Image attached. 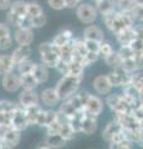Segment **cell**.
I'll return each instance as SVG.
<instances>
[{
  "label": "cell",
  "instance_id": "cell-1",
  "mask_svg": "<svg viewBox=\"0 0 143 149\" xmlns=\"http://www.w3.org/2000/svg\"><path fill=\"white\" fill-rule=\"evenodd\" d=\"M84 80V77H77V76H71V74H65L57 81L56 91L59 92L60 97L62 101L68 100L71 96H73L75 93L80 90L81 82Z\"/></svg>",
  "mask_w": 143,
  "mask_h": 149
},
{
  "label": "cell",
  "instance_id": "cell-2",
  "mask_svg": "<svg viewBox=\"0 0 143 149\" xmlns=\"http://www.w3.org/2000/svg\"><path fill=\"white\" fill-rule=\"evenodd\" d=\"M75 13H76L77 19L85 25L95 24V21L97 20V17L100 15L93 4L85 3V1H81L78 4V6L75 9Z\"/></svg>",
  "mask_w": 143,
  "mask_h": 149
},
{
  "label": "cell",
  "instance_id": "cell-3",
  "mask_svg": "<svg viewBox=\"0 0 143 149\" xmlns=\"http://www.w3.org/2000/svg\"><path fill=\"white\" fill-rule=\"evenodd\" d=\"M61 102H62V100L55 87L44 88V90L40 92V103L43 104V107H45V108H55V107H59V104L61 103Z\"/></svg>",
  "mask_w": 143,
  "mask_h": 149
},
{
  "label": "cell",
  "instance_id": "cell-4",
  "mask_svg": "<svg viewBox=\"0 0 143 149\" xmlns=\"http://www.w3.org/2000/svg\"><path fill=\"white\" fill-rule=\"evenodd\" d=\"M1 87L8 93H17L21 91V80L20 74L16 71L6 73L1 76Z\"/></svg>",
  "mask_w": 143,
  "mask_h": 149
},
{
  "label": "cell",
  "instance_id": "cell-5",
  "mask_svg": "<svg viewBox=\"0 0 143 149\" xmlns=\"http://www.w3.org/2000/svg\"><path fill=\"white\" fill-rule=\"evenodd\" d=\"M11 125L15 129L24 132L30 127L29 120L26 118V112L25 108L21 107L20 104H17V107L11 112Z\"/></svg>",
  "mask_w": 143,
  "mask_h": 149
},
{
  "label": "cell",
  "instance_id": "cell-6",
  "mask_svg": "<svg viewBox=\"0 0 143 149\" xmlns=\"http://www.w3.org/2000/svg\"><path fill=\"white\" fill-rule=\"evenodd\" d=\"M92 87H93V91L96 92V95H98L101 97H106L111 92H113V86L111 85L107 74H98V76H96L93 78V81H92Z\"/></svg>",
  "mask_w": 143,
  "mask_h": 149
},
{
  "label": "cell",
  "instance_id": "cell-7",
  "mask_svg": "<svg viewBox=\"0 0 143 149\" xmlns=\"http://www.w3.org/2000/svg\"><path fill=\"white\" fill-rule=\"evenodd\" d=\"M34 29H31L30 26H21L16 27L14 31V40H15L16 45L20 46H30L34 42Z\"/></svg>",
  "mask_w": 143,
  "mask_h": 149
},
{
  "label": "cell",
  "instance_id": "cell-8",
  "mask_svg": "<svg viewBox=\"0 0 143 149\" xmlns=\"http://www.w3.org/2000/svg\"><path fill=\"white\" fill-rule=\"evenodd\" d=\"M103 109H105V101L101 98V96L91 93L89 101H87V103L84 107V111L86 113L95 116V117H100L102 114Z\"/></svg>",
  "mask_w": 143,
  "mask_h": 149
},
{
  "label": "cell",
  "instance_id": "cell-9",
  "mask_svg": "<svg viewBox=\"0 0 143 149\" xmlns=\"http://www.w3.org/2000/svg\"><path fill=\"white\" fill-rule=\"evenodd\" d=\"M17 103L21 107H30L34 104H39L40 103V93L36 92V90H22L19 92L17 96Z\"/></svg>",
  "mask_w": 143,
  "mask_h": 149
},
{
  "label": "cell",
  "instance_id": "cell-10",
  "mask_svg": "<svg viewBox=\"0 0 143 149\" xmlns=\"http://www.w3.org/2000/svg\"><path fill=\"white\" fill-rule=\"evenodd\" d=\"M21 133L20 130L11 127L8 130V133L0 139V149H11L15 148L21 141Z\"/></svg>",
  "mask_w": 143,
  "mask_h": 149
},
{
  "label": "cell",
  "instance_id": "cell-11",
  "mask_svg": "<svg viewBox=\"0 0 143 149\" xmlns=\"http://www.w3.org/2000/svg\"><path fill=\"white\" fill-rule=\"evenodd\" d=\"M41 146H36V148H45V149H57L63 148L67 144V142L63 139L60 134H46Z\"/></svg>",
  "mask_w": 143,
  "mask_h": 149
},
{
  "label": "cell",
  "instance_id": "cell-12",
  "mask_svg": "<svg viewBox=\"0 0 143 149\" xmlns=\"http://www.w3.org/2000/svg\"><path fill=\"white\" fill-rule=\"evenodd\" d=\"M98 117H95L92 114H89L85 112L84 117H82V122H81V133L86 134V136H92L98 127Z\"/></svg>",
  "mask_w": 143,
  "mask_h": 149
},
{
  "label": "cell",
  "instance_id": "cell-13",
  "mask_svg": "<svg viewBox=\"0 0 143 149\" xmlns=\"http://www.w3.org/2000/svg\"><path fill=\"white\" fill-rule=\"evenodd\" d=\"M82 37L85 40H95L98 42H102L105 40V32L100 26L91 24L85 27L84 32H82Z\"/></svg>",
  "mask_w": 143,
  "mask_h": 149
},
{
  "label": "cell",
  "instance_id": "cell-14",
  "mask_svg": "<svg viewBox=\"0 0 143 149\" xmlns=\"http://www.w3.org/2000/svg\"><path fill=\"white\" fill-rule=\"evenodd\" d=\"M116 37V41L118 42L119 46H123V45H131L133 41L136 40V31H135V27H127V29L122 30L121 32H118L117 35H114Z\"/></svg>",
  "mask_w": 143,
  "mask_h": 149
},
{
  "label": "cell",
  "instance_id": "cell-15",
  "mask_svg": "<svg viewBox=\"0 0 143 149\" xmlns=\"http://www.w3.org/2000/svg\"><path fill=\"white\" fill-rule=\"evenodd\" d=\"M122 129H123L122 125L119 124L116 119H112V120H110V122L106 124V127L103 128L102 134H101V136H102V139L105 142L110 143L114 134H116L117 132H119V130H122Z\"/></svg>",
  "mask_w": 143,
  "mask_h": 149
},
{
  "label": "cell",
  "instance_id": "cell-16",
  "mask_svg": "<svg viewBox=\"0 0 143 149\" xmlns=\"http://www.w3.org/2000/svg\"><path fill=\"white\" fill-rule=\"evenodd\" d=\"M31 47L30 46H20L17 45V47L11 52V57L14 60V62L16 63V66L20 62L25 61L27 58H31Z\"/></svg>",
  "mask_w": 143,
  "mask_h": 149
},
{
  "label": "cell",
  "instance_id": "cell-17",
  "mask_svg": "<svg viewBox=\"0 0 143 149\" xmlns=\"http://www.w3.org/2000/svg\"><path fill=\"white\" fill-rule=\"evenodd\" d=\"M59 60H60V54H59L57 47H55V46H54L52 51L40 55V62L44 63L45 66H47L49 68H55L56 67Z\"/></svg>",
  "mask_w": 143,
  "mask_h": 149
},
{
  "label": "cell",
  "instance_id": "cell-18",
  "mask_svg": "<svg viewBox=\"0 0 143 149\" xmlns=\"http://www.w3.org/2000/svg\"><path fill=\"white\" fill-rule=\"evenodd\" d=\"M33 74L35 76L36 81H38L40 85H43V83L49 81V78H50V68L47 66H45L44 63L36 62L35 67L33 70Z\"/></svg>",
  "mask_w": 143,
  "mask_h": 149
},
{
  "label": "cell",
  "instance_id": "cell-19",
  "mask_svg": "<svg viewBox=\"0 0 143 149\" xmlns=\"http://www.w3.org/2000/svg\"><path fill=\"white\" fill-rule=\"evenodd\" d=\"M16 70V63L10 55H1L0 54V76H4L6 73H10Z\"/></svg>",
  "mask_w": 143,
  "mask_h": 149
},
{
  "label": "cell",
  "instance_id": "cell-20",
  "mask_svg": "<svg viewBox=\"0 0 143 149\" xmlns=\"http://www.w3.org/2000/svg\"><path fill=\"white\" fill-rule=\"evenodd\" d=\"M73 32L71 30H68V29H65V30H62V31H60L59 34H56L54 36V39L51 40V42L52 45L55 46V47H61V46H63L65 44H67L68 41H71L73 39Z\"/></svg>",
  "mask_w": 143,
  "mask_h": 149
},
{
  "label": "cell",
  "instance_id": "cell-21",
  "mask_svg": "<svg viewBox=\"0 0 143 149\" xmlns=\"http://www.w3.org/2000/svg\"><path fill=\"white\" fill-rule=\"evenodd\" d=\"M6 24L13 26L14 29L21 27V26H27V17L20 16L17 14L13 13L11 10H8L6 11Z\"/></svg>",
  "mask_w": 143,
  "mask_h": 149
},
{
  "label": "cell",
  "instance_id": "cell-22",
  "mask_svg": "<svg viewBox=\"0 0 143 149\" xmlns=\"http://www.w3.org/2000/svg\"><path fill=\"white\" fill-rule=\"evenodd\" d=\"M43 108H44V107H43V104H41V103L26 107V108H25L26 118H27V120H29L30 125H36V120H38V117H39L40 112L43 111Z\"/></svg>",
  "mask_w": 143,
  "mask_h": 149
},
{
  "label": "cell",
  "instance_id": "cell-23",
  "mask_svg": "<svg viewBox=\"0 0 143 149\" xmlns=\"http://www.w3.org/2000/svg\"><path fill=\"white\" fill-rule=\"evenodd\" d=\"M95 6L100 15H105L107 13L116 10V0H98Z\"/></svg>",
  "mask_w": 143,
  "mask_h": 149
},
{
  "label": "cell",
  "instance_id": "cell-24",
  "mask_svg": "<svg viewBox=\"0 0 143 149\" xmlns=\"http://www.w3.org/2000/svg\"><path fill=\"white\" fill-rule=\"evenodd\" d=\"M20 80H21V87L24 88V90H36V87L40 85V83L36 81V78L33 74V72L20 74Z\"/></svg>",
  "mask_w": 143,
  "mask_h": 149
},
{
  "label": "cell",
  "instance_id": "cell-25",
  "mask_svg": "<svg viewBox=\"0 0 143 149\" xmlns=\"http://www.w3.org/2000/svg\"><path fill=\"white\" fill-rule=\"evenodd\" d=\"M59 134L61 136L66 142H71L73 138L76 137V130L72 128V125L70 122H65L61 124V128H60Z\"/></svg>",
  "mask_w": 143,
  "mask_h": 149
},
{
  "label": "cell",
  "instance_id": "cell-26",
  "mask_svg": "<svg viewBox=\"0 0 143 149\" xmlns=\"http://www.w3.org/2000/svg\"><path fill=\"white\" fill-rule=\"evenodd\" d=\"M57 111L59 112H61L62 114H65L66 117L68 118V119H71L73 116H75L76 113H77V109L75 108V107H73L70 102H68L67 100H65V101H62L61 103L59 104V108H57Z\"/></svg>",
  "mask_w": 143,
  "mask_h": 149
},
{
  "label": "cell",
  "instance_id": "cell-27",
  "mask_svg": "<svg viewBox=\"0 0 143 149\" xmlns=\"http://www.w3.org/2000/svg\"><path fill=\"white\" fill-rule=\"evenodd\" d=\"M46 22H47V17H46L45 13L40 14L38 16L27 19V26H30L31 29H41L46 25Z\"/></svg>",
  "mask_w": 143,
  "mask_h": 149
},
{
  "label": "cell",
  "instance_id": "cell-28",
  "mask_svg": "<svg viewBox=\"0 0 143 149\" xmlns=\"http://www.w3.org/2000/svg\"><path fill=\"white\" fill-rule=\"evenodd\" d=\"M43 13H44V9L39 3H36V1H29L27 3V9H26V17L27 19L38 16Z\"/></svg>",
  "mask_w": 143,
  "mask_h": 149
},
{
  "label": "cell",
  "instance_id": "cell-29",
  "mask_svg": "<svg viewBox=\"0 0 143 149\" xmlns=\"http://www.w3.org/2000/svg\"><path fill=\"white\" fill-rule=\"evenodd\" d=\"M35 61H33L31 58H27L25 61L20 62L19 65L16 66V70L15 71L19 73V74H24V73H31L33 72V70L35 67Z\"/></svg>",
  "mask_w": 143,
  "mask_h": 149
},
{
  "label": "cell",
  "instance_id": "cell-30",
  "mask_svg": "<svg viewBox=\"0 0 143 149\" xmlns=\"http://www.w3.org/2000/svg\"><path fill=\"white\" fill-rule=\"evenodd\" d=\"M85 66L81 62L71 60L70 61V70H68V74L71 76H77V77H84L85 73Z\"/></svg>",
  "mask_w": 143,
  "mask_h": 149
},
{
  "label": "cell",
  "instance_id": "cell-31",
  "mask_svg": "<svg viewBox=\"0 0 143 149\" xmlns=\"http://www.w3.org/2000/svg\"><path fill=\"white\" fill-rule=\"evenodd\" d=\"M26 9H27V3L26 1H24V0H14L13 4H11L10 10L13 13L17 14V15L26 17Z\"/></svg>",
  "mask_w": 143,
  "mask_h": 149
},
{
  "label": "cell",
  "instance_id": "cell-32",
  "mask_svg": "<svg viewBox=\"0 0 143 149\" xmlns=\"http://www.w3.org/2000/svg\"><path fill=\"white\" fill-rule=\"evenodd\" d=\"M103 61L106 62L107 66L112 67V68H116V67H118V66H121L122 65V58H121V56H119L118 51H114L113 54H111L110 56H107L106 58H103Z\"/></svg>",
  "mask_w": 143,
  "mask_h": 149
},
{
  "label": "cell",
  "instance_id": "cell-33",
  "mask_svg": "<svg viewBox=\"0 0 143 149\" xmlns=\"http://www.w3.org/2000/svg\"><path fill=\"white\" fill-rule=\"evenodd\" d=\"M119 100H121V93H113V92H111L110 95H107V96L105 97V104L108 107L111 112H112L114 109V107H116L117 103L119 102Z\"/></svg>",
  "mask_w": 143,
  "mask_h": 149
},
{
  "label": "cell",
  "instance_id": "cell-34",
  "mask_svg": "<svg viewBox=\"0 0 143 149\" xmlns=\"http://www.w3.org/2000/svg\"><path fill=\"white\" fill-rule=\"evenodd\" d=\"M135 5V0H116V9L119 11H131Z\"/></svg>",
  "mask_w": 143,
  "mask_h": 149
},
{
  "label": "cell",
  "instance_id": "cell-35",
  "mask_svg": "<svg viewBox=\"0 0 143 149\" xmlns=\"http://www.w3.org/2000/svg\"><path fill=\"white\" fill-rule=\"evenodd\" d=\"M114 51H116V50L113 49L112 44L108 42V41H106V40H103L102 42H101V45H100V57L106 58L111 54H113Z\"/></svg>",
  "mask_w": 143,
  "mask_h": 149
},
{
  "label": "cell",
  "instance_id": "cell-36",
  "mask_svg": "<svg viewBox=\"0 0 143 149\" xmlns=\"http://www.w3.org/2000/svg\"><path fill=\"white\" fill-rule=\"evenodd\" d=\"M17 102L15 103L14 101L10 100H0V112H4V113H11L17 107Z\"/></svg>",
  "mask_w": 143,
  "mask_h": 149
},
{
  "label": "cell",
  "instance_id": "cell-37",
  "mask_svg": "<svg viewBox=\"0 0 143 149\" xmlns=\"http://www.w3.org/2000/svg\"><path fill=\"white\" fill-rule=\"evenodd\" d=\"M14 42H15V40H14L13 34L11 35H8V36L0 37V51H8V50H10L13 47Z\"/></svg>",
  "mask_w": 143,
  "mask_h": 149
},
{
  "label": "cell",
  "instance_id": "cell-38",
  "mask_svg": "<svg viewBox=\"0 0 143 149\" xmlns=\"http://www.w3.org/2000/svg\"><path fill=\"white\" fill-rule=\"evenodd\" d=\"M119 56H121L122 61L123 60H127V58H132L135 57V51L131 47L130 45H123V46H119V49L117 50Z\"/></svg>",
  "mask_w": 143,
  "mask_h": 149
},
{
  "label": "cell",
  "instance_id": "cell-39",
  "mask_svg": "<svg viewBox=\"0 0 143 149\" xmlns=\"http://www.w3.org/2000/svg\"><path fill=\"white\" fill-rule=\"evenodd\" d=\"M55 70L61 74V76H65V74H68V70H70V62L68 61H65V60H62L61 57H60L59 62L56 65V67H55Z\"/></svg>",
  "mask_w": 143,
  "mask_h": 149
},
{
  "label": "cell",
  "instance_id": "cell-40",
  "mask_svg": "<svg viewBox=\"0 0 143 149\" xmlns=\"http://www.w3.org/2000/svg\"><path fill=\"white\" fill-rule=\"evenodd\" d=\"M100 58V54L97 52H87L84 57V61H82V65L85 67H89L91 65H93L95 62H97V60Z\"/></svg>",
  "mask_w": 143,
  "mask_h": 149
},
{
  "label": "cell",
  "instance_id": "cell-41",
  "mask_svg": "<svg viewBox=\"0 0 143 149\" xmlns=\"http://www.w3.org/2000/svg\"><path fill=\"white\" fill-rule=\"evenodd\" d=\"M108 147L111 149H131V148H133V142L131 139L126 138V139H123V141L118 142L116 144H110Z\"/></svg>",
  "mask_w": 143,
  "mask_h": 149
},
{
  "label": "cell",
  "instance_id": "cell-42",
  "mask_svg": "<svg viewBox=\"0 0 143 149\" xmlns=\"http://www.w3.org/2000/svg\"><path fill=\"white\" fill-rule=\"evenodd\" d=\"M121 66L126 70V71L128 72H131V73H135L137 72L138 70H137V66H136V62H135V58H127V60H123L122 61V65Z\"/></svg>",
  "mask_w": 143,
  "mask_h": 149
},
{
  "label": "cell",
  "instance_id": "cell-43",
  "mask_svg": "<svg viewBox=\"0 0 143 149\" xmlns=\"http://www.w3.org/2000/svg\"><path fill=\"white\" fill-rule=\"evenodd\" d=\"M100 45H101V42H98V41L85 40V46H86L87 52H97V54H100Z\"/></svg>",
  "mask_w": 143,
  "mask_h": 149
},
{
  "label": "cell",
  "instance_id": "cell-44",
  "mask_svg": "<svg viewBox=\"0 0 143 149\" xmlns=\"http://www.w3.org/2000/svg\"><path fill=\"white\" fill-rule=\"evenodd\" d=\"M46 3H47V5L54 9V10H63V9H66V5H65V0H46Z\"/></svg>",
  "mask_w": 143,
  "mask_h": 149
},
{
  "label": "cell",
  "instance_id": "cell-45",
  "mask_svg": "<svg viewBox=\"0 0 143 149\" xmlns=\"http://www.w3.org/2000/svg\"><path fill=\"white\" fill-rule=\"evenodd\" d=\"M61 122H59L56 119L55 122H52L51 124H49L47 127H45L46 130V134H57L60 132V128H61Z\"/></svg>",
  "mask_w": 143,
  "mask_h": 149
},
{
  "label": "cell",
  "instance_id": "cell-46",
  "mask_svg": "<svg viewBox=\"0 0 143 149\" xmlns=\"http://www.w3.org/2000/svg\"><path fill=\"white\" fill-rule=\"evenodd\" d=\"M131 13L133 14V16L136 19V22H143V6L136 4L135 8L131 10Z\"/></svg>",
  "mask_w": 143,
  "mask_h": 149
},
{
  "label": "cell",
  "instance_id": "cell-47",
  "mask_svg": "<svg viewBox=\"0 0 143 149\" xmlns=\"http://www.w3.org/2000/svg\"><path fill=\"white\" fill-rule=\"evenodd\" d=\"M54 50V45L51 41H45V42H41L38 47V52L39 55H43V54H46V52H50V51Z\"/></svg>",
  "mask_w": 143,
  "mask_h": 149
},
{
  "label": "cell",
  "instance_id": "cell-48",
  "mask_svg": "<svg viewBox=\"0 0 143 149\" xmlns=\"http://www.w3.org/2000/svg\"><path fill=\"white\" fill-rule=\"evenodd\" d=\"M130 46L133 49L135 54H143V40H141V39H136Z\"/></svg>",
  "mask_w": 143,
  "mask_h": 149
},
{
  "label": "cell",
  "instance_id": "cell-49",
  "mask_svg": "<svg viewBox=\"0 0 143 149\" xmlns=\"http://www.w3.org/2000/svg\"><path fill=\"white\" fill-rule=\"evenodd\" d=\"M135 62L138 71H143V54H135Z\"/></svg>",
  "mask_w": 143,
  "mask_h": 149
},
{
  "label": "cell",
  "instance_id": "cell-50",
  "mask_svg": "<svg viewBox=\"0 0 143 149\" xmlns=\"http://www.w3.org/2000/svg\"><path fill=\"white\" fill-rule=\"evenodd\" d=\"M133 27L136 31V39L143 40V22H136Z\"/></svg>",
  "mask_w": 143,
  "mask_h": 149
},
{
  "label": "cell",
  "instance_id": "cell-51",
  "mask_svg": "<svg viewBox=\"0 0 143 149\" xmlns=\"http://www.w3.org/2000/svg\"><path fill=\"white\" fill-rule=\"evenodd\" d=\"M11 4H13V0H0V11L10 10Z\"/></svg>",
  "mask_w": 143,
  "mask_h": 149
},
{
  "label": "cell",
  "instance_id": "cell-52",
  "mask_svg": "<svg viewBox=\"0 0 143 149\" xmlns=\"http://www.w3.org/2000/svg\"><path fill=\"white\" fill-rule=\"evenodd\" d=\"M81 0H65V5L67 9H76Z\"/></svg>",
  "mask_w": 143,
  "mask_h": 149
},
{
  "label": "cell",
  "instance_id": "cell-53",
  "mask_svg": "<svg viewBox=\"0 0 143 149\" xmlns=\"http://www.w3.org/2000/svg\"><path fill=\"white\" fill-rule=\"evenodd\" d=\"M136 4H138V5H142L143 6V0H135Z\"/></svg>",
  "mask_w": 143,
  "mask_h": 149
},
{
  "label": "cell",
  "instance_id": "cell-54",
  "mask_svg": "<svg viewBox=\"0 0 143 149\" xmlns=\"http://www.w3.org/2000/svg\"><path fill=\"white\" fill-rule=\"evenodd\" d=\"M91 1H92V3H93V4H96V3H97V1H98V0H91Z\"/></svg>",
  "mask_w": 143,
  "mask_h": 149
}]
</instances>
